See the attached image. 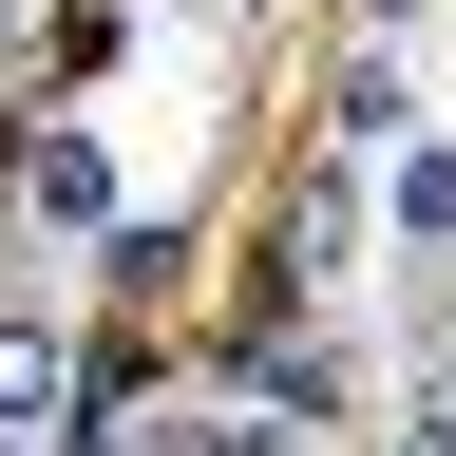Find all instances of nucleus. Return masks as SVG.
I'll return each instance as SVG.
<instances>
[{
  "instance_id": "obj_1",
  "label": "nucleus",
  "mask_w": 456,
  "mask_h": 456,
  "mask_svg": "<svg viewBox=\"0 0 456 456\" xmlns=\"http://www.w3.org/2000/svg\"><path fill=\"white\" fill-rule=\"evenodd\" d=\"M57 419H77V342L38 305H0V456H57Z\"/></svg>"
},
{
  "instance_id": "obj_3",
  "label": "nucleus",
  "mask_w": 456,
  "mask_h": 456,
  "mask_svg": "<svg viewBox=\"0 0 456 456\" xmlns=\"http://www.w3.org/2000/svg\"><path fill=\"white\" fill-rule=\"evenodd\" d=\"M399 228H456V152H399Z\"/></svg>"
},
{
  "instance_id": "obj_5",
  "label": "nucleus",
  "mask_w": 456,
  "mask_h": 456,
  "mask_svg": "<svg viewBox=\"0 0 456 456\" xmlns=\"http://www.w3.org/2000/svg\"><path fill=\"white\" fill-rule=\"evenodd\" d=\"M399 456H456V419H419V437H399Z\"/></svg>"
},
{
  "instance_id": "obj_4",
  "label": "nucleus",
  "mask_w": 456,
  "mask_h": 456,
  "mask_svg": "<svg viewBox=\"0 0 456 456\" xmlns=\"http://www.w3.org/2000/svg\"><path fill=\"white\" fill-rule=\"evenodd\" d=\"M419 380H437V419H456V323H437V362H419Z\"/></svg>"
},
{
  "instance_id": "obj_6",
  "label": "nucleus",
  "mask_w": 456,
  "mask_h": 456,
  "mask_svg": "<svg viewBox=\"0 0 456 456\" xmlns=\"http://www.w3.org/2000/svg\"><path fill=\"white\" fill-rule=\"evenodd\" d=\"M362 20H399V0H362Z\"/></svg>"
},
{
  "instance_id": "obj_2",
  "label": "nucleus",
  "mask_w": 456,
  "mask_h": 456,
  "mask_svg": "<svg viewBox=\"0 0 456 456\" xmlns=\"http://www.w3.org/2000/svg\"><path fill=\"white\" fill-rule=\"evenodd\" d=\"M20 209H38V228H114V171H95V134H20Z\"/></svg>"
}]
</instances>
